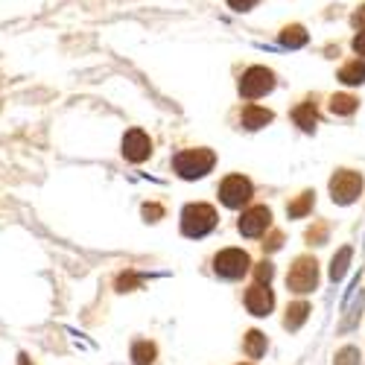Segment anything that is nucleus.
Masks as SVG:
<instances>
[{
	"instance_id": "nucleus-1",
	"label": "nucleus",
	"mask_w": 365,
	"mask_h": 365,
	"mask_svg": "<svg viewBox=\"0 0 365 365\" xmlns=\"http://www.w3.org/2000/svg\"><path fill=\"white\" fill-rule=\"evenodd\" d=\"M214 152L210 149H185V152H178L173 167L181 178H202L207 175L210 170H214Z\"/></svg>"
},
{
	"instance_id": "nucleus-8",
	"label": "nucleus",
	"mask_w": 365,
	"mask_h": 365,
	"mask_svg": "<svg viewBox=\"0 0 365 365\" xmlns=\"http://www.w3.org/2000/svg\"><path fill=\"white\" fill-rule=\"evenodd\" d=\"M269 225H272V210L263 207V205L249 207L246 214L240 217V234L242 237H260V234L269 231Z\"/></svg>"
},
{
	"instance_id": "nucleus-2",
	"label": "nucleus",
	"mask_w": 365,
	"mask_h": 365,
	"mask_svg": "<svg viewBox=\"0 0 365 365\" xmlns=\"http://www.w3.org/2000/svg\"><path fill=\"white\" fill-rule=\"evenodd\" d=\"M217 225V210L210 205H187L185 214H181V231H185L187 237H205L207 231H214Z\"/></svg>"
},
{
	"instance_id": "nucleus-28",
	"label": "nucleus",
	"mask_w": 365,
	"mask_h": 365,
	"mask_svg": "<svg viewBox=\"0 0 365 365\" xmlns=\"http://www.w3.org/2000/svg\"><path fill=\"white\" fill-rule=\"evenodd\" d=\"M135 284H138V278H135V275H123V278H120V281H117L120 292H126V287H135Z\"/></svg>"
},
{
	"instance_id": "nucleus-25",
	"label": "nucleus",
	"mask_w": 365,
	"mask_h": 365,
	"mask_svg": "<svg viewBox=\"0 0 365 365\" xmlns=\"http://www.w3.org/2000/svg\"><path fill=\"white\" fill-rule=\"evenodd\" d=\"M255 4H257V0H228V6L237 9V12H249Z\"/></svg>"
},
{
	"instance_id": "nucleus-12",
	"label": "nucleus",
	"mask_w": 365,
	"mask_h": 365,
	"mask_svg": "<svg viewBox=\"0 0 365 365\" xmlns=\"http://www.w3.org/2000/svg\"><path fill=\"white\" fill-rule=\"evenodd\" d=\"M292 120H295V123H298L304 132H313L316 123H319V111H316L313 103H301V106L292 111Z\"/></svg>"
},
{
	"instance_id": "nucleus-19",
	"label": "nucleus",
	"mask_w": 365,
	"mask_h": 365,
	"mask_svg": "<svg viewBox=\"0 0 365 365\" xmlns=\"http://www.w3.org/2000/svg\"><path fill=\"white\" fill-rule=\"evenodd\" d=\"M281 41L287 47H301V44H307V33H304V26L292 24V26H287L284 33H281Z\"/></svg>"
},
{
	"instance_id": "nucleus-22",
	"label": "nucleus",
	"mask_w": 365,
	"mask_h": 365,
	"mask_svg": "<svg viewBox=\"0 0 365 365\" xmlns=\"http://www.w3.org/2000/svg\"><path fill=\"white\" fill-rule=\"evenodd\" d=\"M255 275H257V284H269L272 281V275H275V269H272V263L269 260H263V263H257V269H255Z\"/></svg>"
},
{
	"instance_id": "nucleus-6",
	"label": "nucleus",
	"mask_w": 365,
	"mask_h": 365,
	"mask_svg": "<svg viewBox=\"0 0 365 365\" xmlns=\"http://www.w3.org/2000/svg\"><path fill=\"white\" fill-rule=\"evenodd\" d=\"M362 193V175L354 170H339L330 178V196L339 205H351L356 196Z\"/></svg>"
},
{
	"instance_id": "nucleus-3",
	"label": "nucleus",
	"mask_w": 365,
	"mask_h": 365,
	"mask_svg": "<svg viewBox=\"0 0 365 365\" xmlns=\"http://www.w3.org/2000/svg\"><path fill=\"white\" fill-rule=\"evenodd\" d=\"M316 284H319V263L313 257H298L287 275V287L292 292L304 295V292H313Z\"/></svg>"
},
{
	"instance_id": "nucleus-10",
	"label": "nucleus",
	"mask_w": 365,
	"mask_h": 365,
	"mask_svg": "<svg viewBox=\"0 0 365 365\" xmlns=\"http://www.w3.org/2000/svg\"><path fill=\"white\" fill-rule=\"evenodd\" d=\"M246 307L252 316H269L272 307H275V295H272L269 284H255L249 292H246Z\"/></svg>"
},
{
	"instance_id": "nucleus-7",
	"label": "nucleus",
	"mask_w": 365,
	"mask_h": 365,
	"mask_svg": "<svg viewBox=\"0 0 365 365\" xmlns=\"http://www.w3.org/2000/svg\"><path fill=\"white\" fill-rule=\"evenodd\" d=\"M252 193H255L252 181L242 178V175H228L222 185H220V199H222V205H228V207H242V205L252 199Z\"/></svg>"
},
{
	"instance_id": "nucleus-9",
	"label": "nucleus",
	"mask_w": 365,
	"mask_h": 365,
	"mask_svg": "<svg viewBox=\"0 0 365 365\" xmlns=\"http://www.w3.org/2000/svg\"><path fill=\"white\" fill-rule=\"evenodd\" d=\"M123 155H126V161H132V164L146 161V158L152 155V140H149V135L140 132V129L126 132V138H123Z\"/></svg>"
},
{
	"instance_id": "nucleus-15",
	"label": "nucleus",
	"mask_w": 365,
	"mask_h": 365,
	"mask_svg": "<svg viewBox=\"0 0 365 365\" xmlns=\"http://www.w3.org/2000/svg\"><path fill=\"white\" fill-rule=\"evenodd\" d=\"M356 106H359V100L351 97V94H333V97H330V111H333V114H339V117L354 114Z\"/></svg>"
},
{
	"instance_id": "nucleus-24",
	"label": "nucleus",
	"mask_w": 365,
	"mask_h": 365,
	"mask_svg": "<svg viewBox=\"0 0 365 365\" xmlns=\"http://www.w3.org/2000/svg\"><path fill=\"white\" fill-rule=\"evenodd\" d=\"M143 217H146L149 222H158V220L164 217V207H161V205H143Z\"/></svg>"
},
{
	"instance_id": "nucleus-13",
	"label": "nucleus",
	"mask_w": 365,
	"mask_h": 365,
	"mask_svg": "<svg viewBox=\"0 0 365 365\" xmlns=\"http://www.w3.org/2000/svg\"><path fill=\"white\" fill-rule=\"evenodd\" d=\"M310 316V304H304V301H295L287 307V316H284V327L287 330H298L304 322H307Z\"/></svg>"
},
{
	"instance_id": "nucleus-16",
	"label": "nucleus",
	"mask_w": 365,
	"mask_h": 365,
	"mask_svg": "<svg viewBox=\"0 0 365 365\" xmlns=\"http://www.w3.org/2000/svg\"><path fill=\"white\" fill-rule=\"evenodd\" d=\"M339 79L345 82V85H362L365 82V62H348L342 71H339Z\"/></svg>"
},
{
	"instance_id": "nucleus-20",
	"label": "nucleus",
	"mask_w": 365,
	"mask_h": 365,
	"mask_svg": "<svg viewBox=\"0 0 365 365\" xmlns=\"http://www.w3.org/2000/svg\"><path fill=\"white\" fill-rule=\"evenodd\" d=\"M348 263H351V249H342L336 257H333L330 278H333V281H342V278H345V272H348Z\"/></svg>"
},
{
	"instance_id": "nucleus-5",
	"label": "nucleus",
	"mask_w": 365,
	"mask_h": 365,
	"mask_svg": "<svg viewBox=\"0 0 365 365\" xmlns=\"http://www.w3.org/2000/svg\"><path fill=\"white\" fill-rule=\"evenodd\" d=\"M249 266H252V260H249V255L242 252V249H225V252H220V255L214 257L217 275H220V278H228V281L242 278V275L249 272Z\"/></svg>"
},
{
	"instance_id": "nucleus-30",
	"label": "nucleus",
	"mask_w": 365,
	"mask_h": 365,
	"mask_svg": "<svg viewBox=\"0 0 365 365\" xmlns=\"http://www.w3.org/2000/svg\"><path fill=\"white\" fill-rule=\"evenodd\" d=\"M246 365H249V362H246Z\"/></svg>"
},
{
	"instance_id": "nucleus-23",
	"label": "nucleus",
	"mask_w": 365,
	"mask_h": 365,
	"mask_svg": "<svg viewBox=\"0 0 365 365\" xmlns=\"http://www.w3.org/2000/svg\"><path fill=\"white\" fill-rule=\"evenodd\" d=\"M324 237H327V225H324V222H319L316 228H310V231H307V240L313 242V246H322Z\"/></svg>"
},
{
	"instance_id": "nucleus-11",
	"label": "nucleus",
	"mask_w": 365,
	"mask_h": 365,
	"mask_svg": "<svg viewBox=\"0 0 365 365\" xmlns=\"http://www.w3.org/2000/svg\"><path fill=\"white\" fill-rule=\"evenodd\" d=\"M240 123L246 126V129H263V126H269L272 123V111L269 108H260V106H246L242 108V114H240Z\"/></svg>"
},
{
	"instance_id": "nucleus-26",
	"label": "nucleus",
	"mask_w": 365,
	"mask_h": 365,
	"mask_svg": "<svg viewBox=\"0 0 365 365\" xmlns=\"http://www.w3.org/2000/svg\"><path fill=\"white\" fill-rule=\"evenodd\" d=\"M281 242H284V237L275 231V234H272V237L263 242V249H266V252H275V249H281Z\"/></svg>"
},
{
	"instance_id": "nucleus-21",
	"label": "nucleus",
	"mask_w": 365,
	"mask_h": 365,
	"mask_svg": "<svg viewBox=\"0 0 365 365\" xmlns=\"http://www.w3.org/2000/svg\"><path fill=\"white\" fill-rule=\"evenodd\" d=\"M333 365H359V351L356 348H342L333 359Z\"/></svg>"
},
{
	"instance_id": "nucleus-17",
	"label": "nucleus",
	"mask_w": 365,
	"mask_h": 365,
	"mask_svg": "<svg viewBox=\"0 0 365 365\" xmlns=\"http://www.w3.org/2000/svg\"><path fill=\"white\" fill-rule=\"evenodd\" d=\"M155 345L152 342H138L135 348H132V359H135V365H152L155 362Z\"/></svg>"
},
{
	"instance_id": "nucleus-4",
	"label": "nucleus",
	"mask_w": 365,
	"mask_h": 365,
	"mask_svg": "<svg viewBox=\"0 0 365 365\" xmlns=\"http://www.w3.org/2000/svg\"><path fill=\"white\" fill-rule=\"evenodd\" d=\"M272 88H275V73H272L269 68H249L240 79V94L246 100L266 97Z\"/></svg>"
},
{
	"instance_id": "nucleus-27",
	"label": "nucleus",
	"mask_w": 365,
	"mask_h": 365,
	"mask_svg": "<svg viewBox=\"0 0 365 365\" xmlns=\"http://www.w3.org/2000/svg\"><path fill=\"white\" fill-rule=\"evenodd\" d=\"M354 50H356L359 56H365V29H359V36L354 38Z\"/></svg>"
},
{
	"instance_id": "nucleus-14",
	"label": "nucleus",
	"mask_w": 365,
	"mask_h": 365,
	"mask_svg": "<svg viewBox=\"0 0 365 365\" xmlns=\"http://www.w3.org/2000/svg\"><path fill=\"white\" fill-rule=\"evenodd\" d=\"M242 351H246L249 359H260L266 354V336H263L260 330H249L246 342H242Z\"/></svg>"
},
{
	"instance_id": "nucleus-18",
	"label": "nucleus",
	"mask_w": 365,
	"mask_h": 365,
	"mask_svg": "<svg viewBox=\"0 0 365 365\" xmlns=\"http://www.w3.org/2000/svg\"><path fill=\"white\" fill-rule=\"evenodd\" d=\"M310 207H313V193L307 190V193H301V196L287 207V214H289L292 220H301L304 214H310Z\"/></svg>"
},
{
	"instance_id": "nucleus-29",
	"label": "nucleus",
	"mask_w": 365,
	"mask_h": 365,
	"mask_svg": "<svg viewBox=\"0 0 365 365\" xmlns=\"http://www.w3.org/2000/svg\"><path fill=\"white\" fill-rule=\"evenodd\" d=\"M351 24H354V26H359V29L365 26V6H359V9L354 12V18H351Z\"/></svg>"
}]
</instances>
